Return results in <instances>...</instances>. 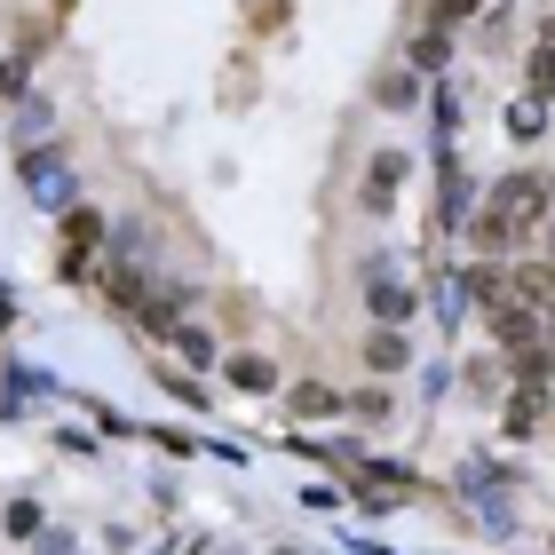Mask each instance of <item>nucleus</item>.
I'll return each instance as SVG.
<instances>
[{"mask_svg":"<svg viewBox=\"0 0 555 555\" xmlns=\"http://www.w3.org/2000/svg\"><path fill=\"white\" fill-rule=\"evenodd\" d=\"M540 207H548V175H516V183H500V199H492V215L476 222V238H484V246H500L516 222H532Z\"/></svg>","mask_w":555,"mask_h":555,"instance_id":"obj_1","label":"nucleus"},{"mask_svg":"<svg viewBox=\"0 0 555 555\" xmlns=\"http://www.w3.org/2000/svg\"><path fill=\"white\" fill-rule=\"evenodd\" d=\"M365 357H373L381 373H397V365H405V341H397V333H373V349H365Z\"/></svg>","mask_w":555,"mask_h":555,"instance_id":"obj_2","label":"nucleus"},{"mask_svg":"<svg viewBox=\"0 0 555 555\" xmlns=\"http://www.w3.org/2000/svg\"><path fill=\"white\" fill-rule=\"evenodd\" d=\"M492 333H500V341H532V318H524V310H500Z\"/></svg>","mask_w":555,"mask_h":555,"instance_id":"obj_3","label":"nucleus"},{"mask_svg":"<svg viewBox=\"0 0 555 555\" xmlns=\"http://www.w3.org/2000/svg\"><path fill=\"white\" fill-rule=\"evenodd\" d=\"M230 373H238V381H246V389H270V365H262V357H238V365H230Z\"/></svg>","mask_w":555,"mask_h":555,"instance_id":"obj_4","label":"nucleus"},{"mask_svg":"<svg viewBox=\"0 0 555 555\" xmlns=\"http://www.w3.org/2000/svg\"><path fill=\"white\" fill-rule=\"evenodd\" d=\"M468 8H476V0H444V16H468Z\"/></svg>","mask_w":555,"mask_h":555,"instance_id":"obj_5","label":"nucleus"}]
</instances>
